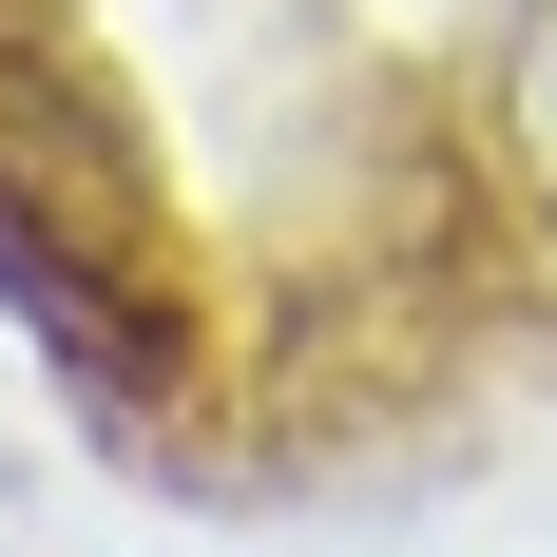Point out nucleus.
Returning a JSON list of instances; mask_svg holds the SVG:
<instances>
[{
	"mask_svg": "<svg viewBox=\"0 0 557 557\" xmlns=\"http://www.w3.org/2000/svg\"><path fill=\"white\" fill-rule=\"evenodd\" d=\"M0 270L58 288L97 346H135L173 308V212L135 154V97L77 58L58 0H0Z\"/></svg>",
	"mask_w": 557,
	"mask_h": 557,
	"instance_id": "1",
	"label": "nucleus"
},
{
	"mask_svg": "<svg viewBox=\"0 0 557 557\" xmlns=\"http://www.w3.org/2000/svg\"><path fill=\"white\" fill-rule=\"evenodd\" d=\"M519 154L557 173V0H539V39H519Z\"/></svg>",
	"mask_w": 557,
	"mask_h": 557,
	"instance_id": "2",
	"label": "nucleus"
}]
</instances>
